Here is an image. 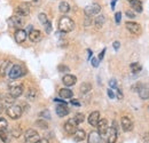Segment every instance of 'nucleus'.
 I'll return each mask as SVG.
<instances>
[{"mask_svg": "<svg viewBox=\"0 0 149 143\" xmlns=\"http://www.w3.org/2000/svg\"><path fill=\"white\" fill-rule=\"evenodd\" d=\"M97 132H99V134L101 135V137L106 134V132H107V129H108V120L107 119H100L99 120V123H97Z\"/></svg>", "mask_w": 149, "mask_h": 143, "instance_id": "nucleus-12", "label": "nucleus"}, {"mask_svg": "<svg viewBox=\"0 0 149 143\" xmlns=\"http://www.w3.org/2000/svg\"><path fill=\"white\" fill-rule=\"evenodd\" d=\"M5 102H6L7 104H14V102H15V97L12 96L10 94H8V95L5 96Z\"/></svg>", "mask_w": 149, "mask_h": 143, "instance_id": "nucleus-35", "label": "nucleus"}, {"mask_svg": "<svg viewBox=\"0 0 149 143\" xmlns=\"http://www.w3.org/2000/svg\"><path fill=\"white\" fill-rule=\"evenodd\" d=\"M58 94H60V96L62 99H71L74 96V92L70 90L69 88H62V90H60Z\"/></svg>", "mask_w": 149, "mask_h": 143, "instance_id": "nucleus-23", "label": "nucleus"}, {"mask_svg": "<svg viewBox=\"0 0 149 143\" xmlns=\"http://www.w3.org/2000/svg\"><path fill=\"white\" fill-rule=\"evenodd\" d=\"M115 19H116V23H120V19H122V13L120 12L115 14Z\"/></svg>", "mask_w": 149, "mask_h": 143, "instance_id": "nucleus-40", "label": "nucleus"}, {"mask_svg": "<svg viewBox=\"0 0 149 143\" xmlns=\"http://www.w3.org/2000/svg\"><path fill=\"white\" fill-rule=\"evenodd\" d=\"M115 96H117V99H118V100H122V99L124 97L120 88H117V90H116V95H115Z\"/></svg>", "mask_w": 149, "mask_h": 143, "instance_id": "nucleus-39", "label": "nucleus"}, {"mask_svg": "<svg viewBox=\"0 0 149 143\" xmlns=\"http://www.w3.org/2000/svg\"><path fill=\"white\" fill-rule=\"evenodd\" d=\"M101 142V135L99 134V132L93 131L88 134L87 137V143H100Z\"/></svg>", "mask_w": 149, "mask_h": 143, "instance_id": "nucleus-18", "label": "nucleus"}, {"mask_svg": "<svg viewBox=\"0 0 149 143\" xmlns=\"http://www.w3.org/2000/svg\"><path fill=\"white\" fill-rule=\"evenodd\" d=\"M127 1H129V2H131V1H132V0H127Z\"/></svg>", "mask_w": 149, "mask_h": 143, "instance_id": "nucleus-54", "label": "nucleus"}, {"mask_svg": "<svg viewBox=\"0 0 149 143\" xmlns=\"http://www.w3.org/2000/svg\"><path fill=\"white\" fill-rule=\"evenodd\" d=\"M72 135H74V140L76 142H81L86 137V133L83 129H78V128L76 129V132H74Z\"/></svg>", "mask_w": 149, "mask_h": 143, "instance_id": "nucleus-20", "label": "nucleus"}, {"mask_svg": "<svg viewBox=\"0 0 149 143\" xmlns=\"http://www.w3.org/2000/svg\"><path fill=\"white\" fill-rule=\"evenodd\" d=\"M9 68H10V62L9 61H1L0 62V76L7 74Z\"/></svg>", "mask_w": 149, "mask_h": 143, "instance_id": "nucleus-22", "label": "nucleus"}, {"mask_svg": "<svg viewBox=\"0 0 149 143\" xmlns=\"http://www.w3.org/2000/svg\"><path fill=\"white\" fill-rule=\"evenodd\" d=\"M140 87H141V84H135V85H133L132 86V92H138V90H140Z\"/></svg>", "mask_w": 149, "mask_h": 143, "instance_id": "nucleus-42", "label": "nucleus"}, {"mask_svg": "<svg viewBox=\"0 0 149 143\" xmlns=\"http://www.w3.org/2000/svg\"><path fill=\"white\" fill-rule=\"evenodd\" d=\"M58 10H60L61 13H63V14H67V13H69V10H70V5H69L68 2H65V1H62V2L58 5Z\"/></svg>", "mask_w": 149, "mask_h": 143, "instance_id": "nucleus-25", "label": "nucleus"}, {"mask_svg": "<svg viewBox=\"0 0 149 143\" xmlns=\"http://www.w3.org/2000/svg\"><path fill=\"white\" fill-rule=\"evenodd\" d=\"M108 96L110 97V99H115V93H113V90H108Z\"/></svg>", "mask_w": 149, "mask_h": 143, "instance_id": "nucleus-48", "label": "nucleus"}, {"mask_svg": "<svg viewBox=\"0 0 149 143\" xmlns=\"http://www.w3.org/2000/svg\"><path fill=\"white\" fill-rule=\"evenodd\" d=\"M116 2H117V0H111V8L112 9H115V5H116Z\"/></svg>", "mask_w": 149, "mask_h": 143, "instance_id": "nucleus-51", "label": "nucleus"}, {"mask_svg": "<svg viewBox=\"0 0 149 143\" xmlns=\"http://www.w3.org/2000/svg\"><path fill=\"white\" fill-rule=\"evenodd\" d=\"M91 63H92V65H93L94 68H97L99 67V60L97 58H92L91 60Z\"/></svg>", "mask_w": 149, "mask_h": 143, "instance_id": "nucleus-43", "label": "nucleus"}, {"mask_svg": "<svg viewBox=\"0 0 149 143\" xmlns=\"http://www.w3.org/2000/svg\"><path fill=\"white\" fill-rule=\"evenodd\" d=\"M15 13H16V15H19V16H21V17H23V16H28V15L30 14V7H29V5H28L26 2L21 3L19 6L16 7Z\"/></svg>", "mask_w": 149, "mask_h": 143, "instance_id": "nucleus-8", "label": "nucleus"}, {"mask_svg": "<svg viewBox=\"0 0 149 143\" xmlns=\"http://www.w3.org/2000/svg\"><path fill=\"white\" fill-rule=\"evenodd\" d=\"M109 86H110L111 88H117V81H116V79H111V80L109 81Z\"/></svg>", "mask_w": 149, "mask_h": 143, "instance_id": "nucleus-41", "label": "nucleus"}, {"mask_svg": "<svg viewBox=\"0 0 149 143\" xmlns=\"http://www.w3.org/2000/svg\"><path fill=\"white\" fill-rule=\"evenodd\" d=\"M77 126L78 124L74 121V119H69L65 124H64V131L68 133V134H74V132H76V129H77Z\"/></svg>", "mask_w": 149, "mask_h": 143, "instance_id": "nucleus-11", "label": "nucleus"}, {"mask_svg": "<svg viewBox=\"0 0 149 143\" xmlns=\"http://www.w3.org/2000/svg\"><path fill=\"white\" fill-rule=\"evenodd\" d=\"M40 117L42 119H51V113L48 110H44L42 112H40Z\"/></svg>", "mask_w": 149, "mask_h": 143, "instance_id": "nucleus-36", "label": "nucleus"}, {"mask_svg": "<svg viewBox=\"0 0 149 143\" xmlns=\"http://www.w3.org/2000/svg\"><path fill=\"white\" fill-rule=\"evenodd\" d=\"M38 18H39V21H40V23H41L42 25H45V24L48 22V18L46 16V14H44V13H40V14L38 15Z\"/></svg>", "mask_w": 149, "mask_h": 143, "instance_id": "nucleus-34", "label": "nucleus"}, {"mask_svg": "<svg viewBox=\"0 0 149 143\" xmlns=\"http://www.w3.org/2000/svg\"><path fill=\"white\" fill-rule=\"evenodd\" d=\"M126 16H127V17H130V18H134V17H135L134 13H132L131 10H127V12H126Z\"/></svg>", "mask_w": 149, "mask_h": 143, "instance_id": "nucleus-49", "label": "nucleus"}, {"mask_svg": "<svg viewBox=\"0 0 149 143\" xmlns=\"http://www.w3.org/2000/svg\"><path fill=\"white\" fill-rule=\"evenodd\" d=\"M112 46H113L115 51H118V49H119V46H120V44H119V41H115V42L112 44Z\"/></svg>", "mask_w": 149, "mask_h": 143, "instance_id": "nucleus-46", "label": "nucleus"}, {"mask_svg": "<svg viewBox=\"0 0 149 143\" xmlns=\"http://www.w3.org/2000/svg\"><path fill=\"white\" fill-rule=\"evenodd\" d=\"M3 110H5V108H3V106L2 104H0V115L3 112Z\"/></svg>", "mask_w": 149, "mask_h": 143, "instance_id": "nucleus-52", "label": "nucleus"}, {"mask_svg": "<svg viewBox=\"0 0 149 143\" xmlns=\"http://www.w3.org/2000/svg\"><path fill=\"white\" fill-rule=\"evenodd\" d=\"M26 31L25 30H23V29H17L16 31H15V35H14V38H15V41L17 42V44H22V42H24L25 41V39H26Z\"/></svg>", "mask_w": 149, "mask_h": 143, "instance_id": "nucleus-13", "label": "nucleus"}, {"mask_svg": "<svg viewBox=\"0 0 149 143\" xmlns=\"http://www.w3.org/2000/svg\"><path fill=\"white\" fill-rule=\"evenodd\" d=\"M8 127V123L5 118H0V132H5Z\"/></svg>", "mask_w": 149, "mask_h": 143, "instance_id": "nucleus-33", "label": "nucleus"}, {"mask_svg": "<svg viewBox=\"0 0 149 143\" xmlns=\"http://www.w3.org/2000/svg\"><path fill=\"white\" fill-rule=\"evenodd\" d=\"M23 18L19 16V15H14L8 19V24L12 26V28H21L23 26Z\"/></svg>", "mask_w": 149, "mask_h": 143, "instance_id": "nucleus-10", "label": "nucleus"}, {"mask_svg": "<svg viewBox=\"0 0 149 143\" xmlns=\"http://www.w3.org/2000/svg\"><path fill=\"white\" fill-rule=\"evenodd\" d=\"M8 74H9V78H10V79H17V78H21L22 76H24L25 73H24L23 67H21L19 64H15V65H13V67L9 69Z\"/></svg>", "mask_w": 149, "mask_h": 143, "instance_id": "nucleus-3", "label": "nucleus"}, {"mask_svg": "<svg viewBox=\"0 0 149 143\" xmlns=\"http://www.w3.org/2000/svg\"><path fill=\"white\" fill-rule=\"evenodd\" d=\"M63 84L67 86V87H70V86H74V84L77 83V78L74 77V74H65L62 79Z\"/></svg>", "mask_w": 149, "mask_h": 143, "instance_id": "nucleus-17", "label": "nucleus"}, {"mask_svg": "<svg viewBox=\"0 0 149 143\" xmlns=\"http://www.w3.org/2000/svg\"><path fill=\"white\" fill-rule=\"evenodd\" d=\"M74 29V22L68 16H62L58 21V30L63 33L71 32Z\"/></svg>", "mask_w": 149, "mask_h": 143, "instance_id": "nucleus-1", "label": "nucleus"}, {"mask_svg": "<svg viewBox=\"0 0 149 143\" xmlns=\"http://www.w3.org/2000/svg\"><path fill=\"white\" fill-rule=\"evenodd\" d=\"M91 90H92V85L90 83H83L81 86H80V92L83 94H86V93L91 92Z\"/></svg>", "mask_w": 149, "mask_h": 143, "instance_id": "nucleus-27", "label": "nucleus"}, {"mask_svg": "<svg viewBox=\"0 0 149 143\" xmlns=\"http://www.w3.org/2000/svg\"><path fill=\"white\" fill-rule=\"evenodd\" d=\"M7 115L9 118L12 119H19V117L22 116V108L19 106H10L7 109Z\"/></svg>", "mask_w": 149, "mask_h": 143, "instance_id": "nucleus-4", "label": "nucleus"}, {"mask_svg": "<svg viewBox=\"0 0 149 143\" xmlns=\"http://www.w3.org/2000/svg\"><path fill=\"white\" fill-rule=\"evenodd\" d=\"M85 26H88V25H91L92 24V18L88 17V16H86V18H85Z\"/></svg>", "mask_w": 149, "mask_h": 143, "instance_id": "nucleus-44", "label": "nucleus"}, {"mask_svg": "<svg viewBox=\"0 0 149 143\" xmlns=\"http://www.w3.org/2000/svg\"><path fill=\"white\" fill-rule=\"evenodd\" d=\"M36 125L38 126V127H40V128H42V129H47L48 128V124L45 121V119H38L37 121H36Z\"/></svg>", "mask_w": 149, "mask_h": 143, "instance_id": "nucleus-31", "label": "nucleus"}, {"mask_svg": "<svg viewBox=\"0 0 149 143\" xmlns=\"http://www.w3.org/2000/svg\"><path fill=\"white\" fill-rule=\"evenodd\" d=\"M91 57H92V51L88 49V60H91Z\"/></svg>", "mask_w": 149, "mask_h": 143, "instance_id": "nucleus-53", "label": "nucleus"}, {"mask_svg": "<svg viewBox=\"0 0 149 143\" xmlns=\"http://www.w3.org/2000/svg\"><path fill=\"white\" fill-rule=\"evenodd\" d=\"M36 143H49V141L47 139H39Z\"/></svg>", "mask_w": 149, "mask_h": 143, "instance_id": "nucleus-50", "label": "nucleus"}, {"mask_svg": "<svg viewBox=\"0 0 149 143\" xmlns=\"http://www.w3.org/2000/svg\"><path fill=\"white\" fill-rule=\"evenodd\" d=\"M74 121L79 125V124H81L83 121H84V119H85V116L83 115V113H76V116L74 117Z\"/></svg>", "mask_w": 149, "mask_h": 143, "instance_id": "nucleus-32", "label": "nucleus"}, {"mask_svg": "<svg viewBox=\"0 0 149 143\" xmlns=\"http://www.w3.org/2000/svg\"><path fill=\"white\" fill-rule=\"evenodd\" d=\"M70 102H71V104L74 106V107H79V106H80V102H79L78 100H76V99H72Z\"/></svg>", "mask_w": 149, "mask_h": 143, "instance_id": "nucleus-45", "label": "nucleus"}, {"mask_svg": "<svg viewBox=\"0 0 149 143\" xmlns=\"http://www.w3.org/2000/svg\"><path fill=\"white\" fill-rule=\"evenodd\" d=\"M9 94L12 96H14L15 99L19 97L22 94H23V85L19 84V83H14L9 86Z\"/></svg>", "mask_w": 149, "mask_h": 143, "instance_id": "nucleus-7", "label": "nucleus"}, {"mask_svg": "<svg viewBox=\"0 0 149 143\" xmlns=\"http://www.w3.org/2000/svg\"><path fill=\"white\" fill-rule=\"evenodd\" d=\"M56 111V115L58 116V117H65L67 115H69V108L67 107V104H63V103H61L60 106H57L55 109Z\"/></svg>", "mask_w": 149, "mask_h": 143, "instance_id": "nucleus-15", "label": "nucleus"}, {"mask_svg": "<svg viewBox=\"0 0 149 143\" xmlns=\"http://www.w3.org/2000/svg\"><path fill=\"white\" fill-rule=\"evenodd\" d=\"M39 134L37 133V131L35 129H28L24 134V140L25 143H36L39 140Z\"/></svg>", "mask_w": 149, "mask_h": 143, "instance_id": "nucleus-6", "label": "nucleus"}, {"mask_svg": "<svg viewBox=\"0 0 149 143\" xmlns=\"http://www.w3.org/2000/svg\"><path fill=\"white\" fill-rule=\"evenodd\" d=\"M141 70H142V67H141V64H140V63L134 62V63H132V64H131V71L133 72V73H139Z\"/></svg>", "mask_w": 149, "mask_h": 143, "instance_id": "nucleus-28", "label": "nucleus"}, {"mask_svg": "<svg viewBox=\"0 0 149 143\" xmlns=\"http://www.w3.org/2000/svg\"><path fill=\"white\" fill-rule=\"evenodd\" d=\"M26 97H28L30 101L36 100V97H37V90H33V88H30L29 92H28V94H26Z\"/></svg>", "mask_w": 149, "mask_h": 143, "instance_id": "nucleus-29", "label": "nucleus"}, {"mask_svg": "<svg viewBox=\"0 0 149 143\" xmlns=\"http://www.w3.org/2000/svg\"><path fill=\"white\" fill-rule=\"evenodd\" d=\"M100 12H101V7H100V5H97V3H92V5L87 6V7L84 9L85 15L88 16V17H92V16H95V15L100 14Z\"/></svg>", "mask_w": 149, "mask_h": 143, "instance_id": "nucleus-5", "label": "nucleus"}, {"mask_svg": "<svg viewBox=\"0 0 149 143\" xmlns=\"http://www.w3.org/2000/svg\"><path fill=\"white\" fill-rule=\"evenodd\" d=\"M120 124H122V128L124 132H131L133 129V123L129 117H123L120 120Z\"/></svg>", "mask_w": 149, "mask_h": 143, "instance_id": "nucleus-14", "label": "nucleus"}, {"mask_svg": "<svg viewBox=\"0 0 149 143\" xmlns=\"http://www.w3.org/2000/svg\"><path fill=\"white\" fill-rule=\"evenodd\" d=\"M104 22H106L104 16H102V15L97 16V17L95 18V22H94V23H95V28H96V29H102V26H103Z\"/></svg>", "mask_w": 149, "mask_h": 143, "instance_id": "nucleus-26", "label": "nucleus"}, {"mask_svg": "<svg viewBox=\"0 0 149 143\" xmlns=\"http://www.w3.org/2000/svg\"><path fill=\"white\" fill-rule=\"evenodd\" d=\"M138 93H139L140 99H142V100H148L149 99V86L141 85V87H140V90H138Z\"/></svg>", "mask_w": 149, "mask_h": 143, "instance_id": "nucleus-21", "label": "nucleus"}, {"mask_svg": "<svg viewBox=\"0 0 149 143\" xmlns=\"http://www.w3.org/2000/svg\"><path fill=\"white\" fill-rule=\"evenodd\" d=\"M45 31H46V33H51V31H52V23L49 21L45 24Z\"/></svg>", "mask_w": 149, "mask_h": 143, "instance_id": "nucleus-38", "label": "nucleus"}, {"mask_svg": "<svg viewBox=\"0 0 149 143\" xmlns=\"http://www.w3.org/2000/svg\"><path fill=\"white\" fill-rule=\"evenodd\" d=\"M29 39L32 41V42H39L40 40H41V32L39 31V30H35V29H32L30 32H29Z\"/></svg>", "mask_w": 149, "mask_h": 143, "instance_id": "nucleus-16", "label": "nucleus"}, {"mask_svg": "<svg viewBox=\"0 0 149 143\" xmlns=\"http://www.w3.org/2000/svg\"><path fill=\"white\" fill-rule=\"evenodd\" d=\"M125 26H126V29L130 31L131 33H133V35H140L141 33V26L136 22H126Z\"/></svg>", "mask_w": 149, "mask_h": 143, "instance_id": "nucleus-9", "label": "nucleus"}, {"mask_svg": "<svg viewBox=\"0 0 149 143\" xmlns=\"http://www.w3.org/2000/svg\"><path fill=\"white\" fill-rule=\"evenodd\" d=\"M117 136H118V133H117V129L115 127H108L106 134L102 136L104 139V141L107 143H115L117 141Z\"/></svg>", "mask_w": 149, "mask_h": 143, "instance_id": "nucleus-2", "label": "nucleus"}, {"mask_svg": "<svg viewBox=\"0 0 149 143\" xmlns=\"http://www.w3.org/2000/svg\"><path fill=\"white\" fill-rule=\"evenodd\" d=\"M131 3V7L138 12V13H142V2L140 0H132L130 2Z\"/></svg>", "mask_w": 149, "mask_h": 143, "instance_id": "nucleus-24", "label": "nucleus"}, {"mask_svg": "<svg viewBox=\"0 0 149 143\" xmlns=\"http://www.w3.org/2000/svg\"><path fill=\"white\" fill-rule=\"evenodd\" d=\"M0 140L2 141V142L5 143H8L10 141V139H9V134L5 131V132H0Z\"/></svg>", "mask_w": 149, "mask_h": 143, "instance_id": "nucleus-30", "label": "nucleus"}, {"mask_svg": "<svg viewBox=\"0 0 149 143\" xmlns=\"http://www.w3.org/2000/svg\"><path fill=\"white\" fill-rule=\"evenodd\" d=\"M57 69H58V71H60V72H64V73H65V72H69V71H70V69H69L68 67H65L64 64H60Z\"/></svg>", "mask_w": 149, "mask_h": 143, "instance_id": "nucleus-37", "label": "nucleus"}, {"mask_svg": "<svg viewBox=\"0 0 149 143\" xmlns=\"http://www.w3.org/2000/svg\"><path fill=\"white\" fill-rule=\"evenodd\" d=\"M104 54H106V48H104V49H102V52H101V53L99 54V57H97V60H99V61H101V60L103 58Z\"/></svg>", "mask_w": 149, "mask_h": 143, "instance_id": "nucleus-47", "label": "nucleus"}, {"mask_svg": "<svg viewBox=\"0 0 149 143\" xmlns=\"http://www.w3.org/2000/svg\"><path fill=\"white\" fill-rule=\"evenodd\" d=\"M99 120H100V112L99 111H93L88 116V123H90V125L96 126L97 123H99Z\"/></svg>", "mask_w": 149, "mask_h": 143, "instance_id": "nucleus-19", "label": "nucleus"}]
</instances>
